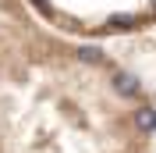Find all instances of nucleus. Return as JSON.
I'll use <instances>...</instances> for the list:
<instances>
[{
	"label": "nucleus",
	"mask_w": 156,
	"mask_h": 153,
	"mask_svg": "<svg viewBox=\"0 0 156 153\" xmlns=\"http://www.w3.org/2000/svg\"><path fill=\"white\" fill-rule=\"evenodd\" d=\"M156 103L114 54L43 29L0 50V153H153Z\"/></svg>",
	"instance_id": "obj_1"
},
{
	"label": "nucleus",
	"mask_w": 156,
	"mask_h": 153,
	"mask_svg": "<svg viewBox=\"0 0 156 153\" xmlns=\"http://www.w3.org/2000/svg\"><path fill=\"white\" fill-rule=\"evenodd\" d=\"M46 29L85 43L156 32V0H25Z\"/></svg>",
	"instance_id": "obj_2"
},
{
	"label": "nucleus",
	"mask_w": 156,
	"mask_h": 153,
	"mask_svg": "<svg viewBox=\"0 0 156 153\" xmlns=\"http://www.w3.org/2000/svg\"><path fill=\"white\" fill-rule=\"evenodd\" d=\"M43 29H46V25L29 11L25 0H0V50L29 43V39L39 36Z\"/></svg>",
	"instance_id": "obj_3"
}]
</instances>
